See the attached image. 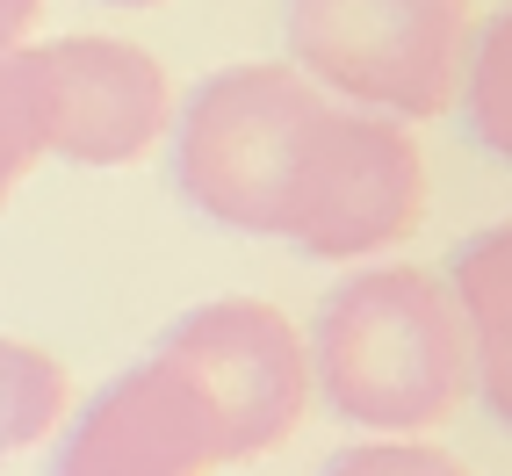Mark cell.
<instances>
[{"instance_id": "1", "label": "cell", "mask_w": 512, "mask_h": 476, "mask_svg": "<svg viewBox=\"0 0 512 476\" xmlns=\"http://www.w3.org/2000/svg\"><path fill=\"white\" fill-rule=\"evenodd\" d=\"M166 138L188 210L311 260L361 267L426 224V152L412 123L347 109L296 65H224L181 101Z\"/></svg>"}, {"instance_id": "2", "label": "cell", "mask_w": 512, "mask_h": 476, "mask_svg": "<svg viewBox=\"0 0 512 476\" xmlns=\"http://www.w3.org/2000/svg\"><path fill=\"white\" fill-rule=\"evenodd\" d=\"M303 354L332 419L375 440H426L469 404L455 303L433 267L412 260H361L347 282H332Z\"/></svg>"}, {"instance_id": "3", "label": "cell", "mask_w": 512, "mask_h": 476, "mask_svg": "<svg viewBox=\"0 0 512 476\" xmlns=\"http://www.w3.org/2000/svg\"><path fill=\"white\" fill-rule=\"evenodd\" d=\"M469 0H289V65L347 109L426 123L455 109Z\"/></svg>"}, {"instance_id": "4", "label": "cell", "mask_w": 512, "mask_h": 476, "mask_svg": "<svg viewBox=\"0 0 512 476\" xmlns=\"http://www.w3.org/2000/svg\"><path fill=\"white\" fill-rule=\"evenodd\" d=\"M174 376L195 390V404L210 412L217 462H260L303 426L311 412V354L289 311L260 296H217L195 303L152 347Z\"/></svg>"}, {"instance_id": "5", "label": "cell", "mask_w": 512, "mask_h": 476, "mask_svg": "<svg viewBox=\"0 0 512 476\" xmlns=\"http://www.w3.org/2000/svg\"><path fill=\"white\" fill-rule=\"evenodd\" d=\"M44 152L73 166H130L174 123V80L130 37H51L22 44Z\"/></svg>"}, {"instance_id": "6", "label": "cell", "mask_w": 512, "mask_h": 476, "mask_svg": "<svg viewBox=\"0 0 512 476\" xmlns=\"http://www.w3.org/2000/svg\"><path fill=\"white\" fill-rule=\"evenodd\" d=\"M210 469H224L210 412L159 354L109 376L65 419L51 448V476H210Z\"/></svg>"}, {"instance_id": "7", "label": "cell", "mask_w": 512, "mask_h": 476, "mask_svg": "<svg viewBox=\"0 0 512 476\" xmlns=\"http://www.w3.org/2000/svg\"><path fill=\"white\" fill-rule=\"evenodd\" d=\"M462 325V354H469V397L505 426L512 419V231L484 224L448 253L440 275Z\"/></svg>"}, {"instance_id": "8", "label": "cell", "mask_w": 512, "mask_h": 476, "mask_svg": "<svg viewBox=\"0 0 512 476\" xmlns=\"http://www.w3.org/2000/svg\"><path fill=\"white\" fill-rule=\"evenodd\" d=\"M65 404H73L65 361L0 332V462L37 448V440H51L65 426Z\"/></svg>"}, {"instance_id": "9", "label": "cell", "mask_w": 512, "mask_h": 476, "mask_svg": "<svg viewBox=\"0 0 512 476\" xmlns=\"http://www.w3.org/2000/svg\"><path fill=\"white\" fill-rule=\"evenodd\" d=\"M455 109L484 152H512V22L484 15L469 29L462 73H455Z\"/></svg>"}, {"instance_id": "10", "label": "cell", "mask_w": 512, "mask_h": 476, "mask_svg": "<svg viewBox=\"0 0 512 476\" xmlns=\"http://www.w3.org/2000/svg\"><path fill=\"white\" fill-rule=\"evenodd\" d=\"M44 159V130H37V101H29V73L22 51L0 58V210L15 202V188L29 181V166Z\"/></svg>"}, {"instance_id": "11", "label": "cell", "mask_w": 512, "mask_h": 476, "mask_svg": "<svg viewBox=\"0 0 512 476\" xmlns=\"http://www.w3.org/2000/svg\"><path fill=\"white\" fill-rule=\"evenodd\" d=\"M318 476H476L469 462H455L448 448H433V440H347Z\"/></svg>"}, {"instance_id": "12", "label": "cell", "mask_w": 512, "mask_h": 476, "mask_svg": "<svg viewBox=\"0 0 512 476\" xmlns=\"http://www.w3.org/2000/svg\"><path fill=\"white\" fill-rule=\"evenodd\" d=\"M37 22H44V0H0V58L22 51Z\"/></svg>"}, {"instance_id": "13", "label": "cell", "mask_w": 512, "mask_h": 476, "mask_svg": "<svg viewBox=\"0 0 512 476\" xmlns=\"http://www.w3.org/2000/svg\"><path fill=\"white\" fill-rule=\"evenodd\" d=\"M109 8H166V0H109Z\"/></svg>"}]
</instances>
